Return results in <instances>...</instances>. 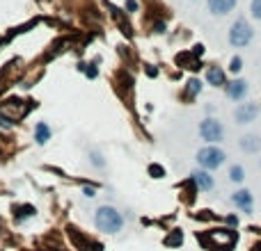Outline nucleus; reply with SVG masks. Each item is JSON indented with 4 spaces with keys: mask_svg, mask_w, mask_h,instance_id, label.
<instances>
[{
    "mask_svg": "<svg viewBox=\"0 0 261 251\" xmlns=\"http://www.w3.org/2000/svg\"><path fill=\"white\" fill-rule=\"evenodd\" d=\"M94 224H96L99 231L115 235V233H119L124 228V217L115 205H99L96 212H94Z\"/></svg>",
    "mask_w": 261,
    "mask_h": 251,
    "instance_id": "f257e3e1",
    "label": "nucleus"
},
{
    "mask_svg": "<svg viewBox=\"0 0 261 251\" xmlns=\"http://www.w3.org/2000/svg\"><path fill=\"white\" fill-rule=\"evenodd\" d=\"M202 245L211 251H232L238 242V233L232 228H211L206 235H202Z\"/></svg>",
    "mask_w": 261,
    "mask_h": 251,
    "instance_id": "f03ea898",
    "label": "nucleus"
},
{
    "mask_svg": "<svg viewBox=\"0 0 261 251\" xmlns=\"http://www.w3.org/2000/svg\"><path fill=\"white\" fill-rule=\"evenodd\" d=\"M252 39H255V27H252V23H250L245 16L236 19L227 32L229 46L232 48H248L250 44H252Z\"/></svg>",
    "mask_w": 261,
    "mask_h": 251,
    "instance_id": "7ed1b4c3",
    "label": "nucleus"
},
{
    "mask_svg": "<svg viewBox=\"0 0 261 251\" xmlns=\"http://www.w3.org/2000/svg\"><path fill=\"white\" fill-rule=\"evenodd\" d=\"M195 160H197L200 169H204V172H215V169H220V167L225 165L227 153L222 151L218 144H206V146H202L200 151H197Z\"/></svg>",
    "mask_w": 261,
    "mask_h": 251,
    "instance_id": "20e7f679",
    "label": "nucleus"
},
{
    "mask_svg": "<svg viewBox=\"0 0 261 251\" xmlns=\"http://www.w3.org/2000/svg\"><path fill=\"white\" fill-rule=\"evenodd\" d=\"M200 137L206 142V144H220L225 139V126L222 121H218L215 117H206V119L200 121Z\"/></svg>",
    "mask_w": 261,
    "mask_h": 251,
    "instance_id": "39448f33",
    "label": "nucleus"
},
{
    "mask_svg": "<svg viewBox=\"0 0 261 251\" xmlns=\"http://www.w3.org/2000/svg\"><path fill=\"white\" fill-rule=\"evenodd\" d=\"M259 112H261L259 103H252V100H248V103H238V107L234 110V121L238 126L255 124L257 117H259Z\"/></svg>",
    "mask_w": 261,
    "mask_h": 251,
    "instance_id": "423d86ee",
    "label": "nucleus"
},
{
    "mask_svg": "<svg viewBox=\"0 0 261 251\" xmlns=\"http://www.w3.org/2000/svg\"><path fill=\"white\" fill-rule=\"evenodd\" d=\"M232 205H234L238 212H245V215H252L255 212V197H252V192L248 187H238V190L229 197Z\"/></svg>",
    "mask_w": 261,
    "mask_h": 251,
    "instance_id": "0eeeda50",
    "label": "nucleus"
},
{
    "mask_svg": "<svg viewBox=\"0 0 261 251\" xmlns=\"http://www.w3.org/2000/svg\"><path fill=\"white\" fill-rule=\"evenodd\" d=\"M225 94H227L229 100H234V103H241V100L248 99L250 94V82L243 78H234L229 80L227 85H225Z\"/></svg>",
    "mask_w": 261,
    "mask_h": 251,
    "instance_id": "6e6552de",
    "label": "nucleus"
},
{
    "mask_svg": "<svg viewBox=\"0 0 261 251\" xmlns=\"http://www.w3.org/2000/svg\"><path fill=\"white\" fill-rule=\"evenodd\" d=\"M238 0H206V9L213 16H229L236 9Z\"/></svg>",
    "mask_w": 261,
    "mask_h": 251,
    "instance_id": "1a4fd4ad",
    "label": "nucleus"
},
{
    "mask_svg": "<svg viewBox=\"0 0 261 251\" xmlns=\"http://www.w3.org/2000/svg\"><path fill=\"white\" fill-rule=\"evenodd\" d=\"M204 78H206V85L208 87H215V89H220V87L227 85V73H225V69L218 64H211L206 69V73H204Z\"/></svg>",
    "mask_w": 261,
    "mask_h": 251,
    "instance_id": "9d476101",
    "label": "nucleus"
},
{
    "mask_svg": "<svg viewBox=\"0 0 261 251\" xmlns=\"http://www.w3.org/2000/svg\"><path fill=\"white\" fill-rule=\"evenodd\" d=\"M190 178H193V183L197 185V190H200V192H213L215 190V178L211 176V172L195 169V172L190 174Z\"/></svg>",
    "mask_w": 261,
    "mask_h": 251,
    "instance_id": "9b49d317",
    "label": "nucleus"
},
{
    "mask_svg": "<svg viewBox=\"0 0 261 251\" xmlns=\"http://www.w3.org/2000/svg\"><path fill=\"white\" fill-rule=\"evenodd\" d=\"M238 149H241L243 153L257 155V153H261V137H259V135H255V132L243 135V137H238Z\"/></svg>",
    "mask_w": 261,
    "mask_h": 251,
    "instance_id": "f8f14e48",
    "label": "nucleus"
},
{
    "mask_svg": "<svg viewBox=\"0 0 261 251\" xmlns=\"http://www.w3.org/2000/svg\"><path fill=\"white\" fill-rule=\"evenodd\" d=\"M202 80L200 78H190L186 82V87H183V99L186 100H193V99H197V96H200L202 94Z\"/></svg>",
    "mask_w": 261,
    "mask_h": 251,
    "instance_id": "ddd939ff",
    "label": "nucleus"
},
{
    "mask_svg": "<svg viewBox=\"0 0 261 251\" xmlns=\"http://www.w3.org/2000/svg\"><path fill=\"white\" fill-rule=\"evenodd\" d=\"M51 139V128H48L46 121H39V124L34 126V142L39 146H44Z\"/></svg>",
    "mask_w": 261,
    "mask_h": 251,
    "instance_id": "4468645a",
    "label": "nucleus"
},
{
    "mask_svg": "<svg viewBox=\"0 0 261 251\" xmlns=\"http://www.w3.org/2000/svg\"><path fill=\"white\" fill-rule=\"evenodd\" d=\"M229 180L232 183H236V185H241V183H245V167L243 165H232L227 172Z\"/></svg>",
    "mask_w": 261,
    "mask_h": 251,
    "instance_id": "2eb2a0df",
    "label": "nucleus"
},
{
    "mask_svg": "<svg viewBox=\"0 0 261 251\" xmlns=\"http://www.w3.org/2000/svg\"><path fill=\"white\" fill-rule=\"evenodd\" d=\"M181 245H183V233H181L179 228H174L168 238H165V247H181Z\"/></svg>",
    "mask_w": 261,
    "mask_h": 251,
    "instance_id": "dca6fc26",
    "label": "nucleus"
},
{
    "mask_svg": "<svg viewBox=\"0 0 261 251\" xmlns=\"http://www.w3.org/2000/svg\"><path fill=\"white\" fill-rule=\"evenodd\" d=\"M243 66H245V62H243V57L241 55H234V57H232V60H229V73H232V75H238V73L243 71Z\"/></svg>",
    "mask_w": 261,
    "mask_h": 251,
    "instance_id": "f3484780",
    "label": "nucleus"
},
{
    "mask_svg": "<svg viewBox=\"0 0 261 251\" xmlns=\"http://www.w3.org/2000/svg\"><path fill=\"white\" fill-rule=\"evenodd\" d=\"M28 217H34V208L32 205H19L16 208V222H23Z\"/></svg>",
    "mask_w": 261,
    "mask_h": 251,
    "instance_id": "a211bd4d",
    "label": "nucleus"
},
{
    "mask_svg": "<svg viewBox=\"0 0 261 251\" xmlns=\"http://www.w3.org/2000/svg\"><path fill=\"white\" fill-rule=\"evenodd\" d=\"M147 172H149V176H151V178H165V167L158 165V162H151Z\"/></svg>",
    "mask_w": 261,
    "mask_h": 251,
    "instance_id": "6ab92c4d",
    "label": "nucleus"
},
{
    "mask_svg": "<svg viewBox=\"0 0 261 251\" xmlns=\"http://www.w3.org/2000/svg\"><path fill=\"white\" fill-rule=\"evenodd\" d=\"M250 16L255 21H261V0H252L250 2Z\"/></svg>",
    "mask_w": 261,
    "mask_h": 251,
    "instance_id": "aec40b11",
    "label": "nucleus"
},
{
    "mask_svg": "<svg viewBox=\"0 0 261 251\" xmlns=\"http://www.w3.org/2000/svg\"><path fill=\"white\" fill-rule=\"evenodd\" d=\"M190 55H193L195 60H200L202 55H204V44H195L193 50H190Z\"/></svg>",
    "mask_w": 261,
    "mask_h": 251,
    "instance_id": "412c9836",
    "label": "nucleus"
},
{
    "mask_svg": "<svg viewBox=\"0 0 261 251\" xmlns=\"http://www.w3.org/2000/svg\"><path fill=\"white\" fill-rule=\"evenodd\" d=\"M165 30H168L165 21H156V23H154V32L156 34H165Z\"/></svg>",
    "mask_w": 261,
    "mask_h": 251,
    "instance_id": "4be33fe9",
    "label": "nucleus"
},
{
    "mask_svg": "<svg viewBox=\"0 0 261 251\" xmlns=\"http://www.w3.org/2000/svg\"><path fill=\"white\" fill-rule=\"evenodd\" d=\"M124 9H126L128 14H135V12H138V0H126Z\"/></svg>",
    "mask_w": 261,
    "mask_h": 251,
    "instance_id": "5701e85b",
    "label": "nucleus"
},
{
    "mask_svg": "<svg viewBox=\"0 0 261 251\" xmlns=\"http://www.w3.org/2000/svg\"><path fill=\"white\" fill-rule=\"evenodd\" d=\"M89 158H92V162H94L96 167H103V165H106V162H103V158H101V153H96V151L89 153Z\"/></svg>",
    "mask_w": 261,
    "mask_h": 251,
    "instance_id": "b1692460",
    "label": "nucleus"
},
{
    "mask_svg": "<svg viewBox=\"0 0 261 251\" xmlns=\"http://www.w3.org/2000/svg\"><path fill=\"white\" fill-rule=\"evenodd\" d=\"M225 224L234 228V226H238V217H236V215H227V217H225Z\"/></svg>",
    "mask_w": 261,
    "mask_h": 251,
    "instance_id": "393cba45",
    "label": "nucleus"
},
{
    "mask_svg": "<svg viewBox=\"0 0 261 251\" xmlns=\"http://www.w3.org/2000/svg\"><path fill=\"white\" fill-rule=\"evenodd\" d=\"M145 71H147L149 78H156V75H158V69H156L154 64H147V69H145Z\"/></svg>",
    "mask_w": 261,
    "mask_h": 251,
    "instance_id": "a878e982",
    "label": "nucleus"
},
{
    "mask_svg": "<svg viewBox=\"0 0 261 251\" xmlns=\"http://www.w3.org/2000/svg\"><path fill=\"white\" fill-rule=\"evenodd\" d=\"M83 194H85L87 199H94L96 197V187H83Z\"/></svg>",
    "mask_w": 261,
    "mask_h": 251,
    "instance_id": "bb28decb",
    "label": "nucleus"
},
{
    "mask_svg": "<svg viewBox=\"0 0 261 251\" xmlns=\"http://www.w3.org/2000/svg\"><path fill=\"white\" fill-rule=\"evenodd\" d=\"M255 251H261V245H259V247H255Z\"/></svg>",
    "mask_w": 261,
    "mask_h": 251,
    "instance_id": "cd10ccee",
    "label": "nucleus"
},
{
    "mask_svg": "<svg viewBox=\"0 0 261 251\" xmlns=\"http://www.w3.org/2000/svg\"><path fill=\"white\" fill-rule=\"evenodd\" d=\"M259 167H261V158H259Z\"/></svg>",
    "mask_w": 261,
    "mask_h": 251,
    "instance_id": "c85d7f7f",
    "label": "nucleus"
}]
</instances>
